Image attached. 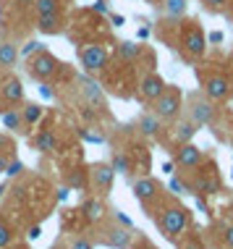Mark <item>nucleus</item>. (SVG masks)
I'll return each instance as SVG.
<instances>
[{
	"label": "nucleus",
	"instance_id": "8",
	"mask_svg": "<svg viewBox=\"0 0 233 249\" xmlns=\"http://www.w3.org/2000/svg\"><path fill=\"white\" fill-rule=\"evenodd\" d=\"M134 236L131 228H126L116 220H100L97 223V233H92L95 244H102V247H110V249H129L134 244Z\"/></svg>",
	"mask_w": 233,
	"mask_h": 249
},
{
	"label": "nucleus",
	"instance_id": "6",
	"mask_svg": "<svg viewBox=\"0 0 233 249\" xmlns=\"http://www.w3.org/2000/svg\"><path fill=\"white\" fill-rule=\"evenodd\" d=\"M63 69H66V63H61V60L52 55L50 50H45V48L37 50L34 55L26 58V73H29L34 82H39V84H42V82L52 84L63 73Z\"/></svg>",
	"mask_w": 233,
	"mask_h": 249
},
{
	"label": "nucleus",
	"instance_id": "14",
	"mask_svg": "<svg viewBox=\"0 0 233 249\" xmlns=\"http://www.w3.org/2000/svg\"><path fill=\"white\" fill-rule=\"evenodd\" d=\"M21 103H24V82L13 71H5V76L0 79V107H11Z\"/></svg>",
	"mask_w": 233,
	"mask_h": 249
},
{
	"label": "nucleus",
	"instance_id": "27",
	"mask_svg": "<svg viewBox=\"0 0 233 249\" xmlns=\"http://www.w3.org/2000/svg\"><path fill=\"white\" fill-rule=\"evenodd\" d=\"M86 181H89V168H86V165L66 173V186H68V189H84Z\"/></svg>",
	"mask_w": 233,
	"mask_h": 249
},
{
	"label": "nucleus",
	"instance_id": "17",
	"mask_svg": "<svg viewBox=\"0 0 233 249\" xmlns=\"http://www.w3.org/2000/svg\"><path fill=\"white\" fill-rule=\"evenodd\" d=\"M170 139H173V144H186V142H191V139L197 137V131H199V124L197 121H191L186 113H181L176 121H170Z\"/></svg>",
	"mask_w": 233,
	"mask_h": 249
},
{
	"label": "nucleus",
	"instance_id": "39",
	"mask_svg": "<svg viewBox=\"0 0 233 249\" xmlns=\"http://www.w3.org/2000/svg\"><path fill=\"white\" fill-rule=\"evenodd\" d=\"M11 241V228L8 226H0V247H5Z\"/></svg>",
	"mask_w": 233,
	"mask_h": 249
},
{
	"label": "nucleus",
	"instance_id": "10",
	"mask_svg": "<svg viewBox=\"0 0 233 249\" xmlns=\"http://www.w3.org/2000/svg\"><path fill=\"white\" fill-rule=\"evenodd\" d=\"M183 113L191 121H197L199 126H210V124H215V121H217V103H212V100L199 89V92H191V95H189Z\"/></svg>",
	"mask_w": 233,
	"mask_h": 249
},
{
	"label": "nucleus",
	"instance_id": "7",
	"mask_svg": "<svg viewBox=\"0 0 233 249\" xmlns=\"http://www.w3.org/2000/svg\"><path fill=\"white\" fill-rule=\"evenodd\" d=\"M76 55H79V63H82L84 73H102L105 69L110 66V50L105 48L100 39H92V42H79L76 48Z\"/></svg>",
	"mask_w": 233,
	"mask_h": 249
},
{
	"label": "nucleus",
	"instance_id": "33",
	"mask_svg": "<svg viewBox=\"0 0 233 249\" xmlns=\"http://www.w3.org/2000/svg\"><path fill=\"white\" fill-rule=\"evenodd\" d=\"M13 150H16L13 139L5 137V134H0V155H13Z\"/></svg>",
	"mask_w": 233,
	"mask_h": 249
},
{
	"label": "nucleus",
	"instance_id": "47",
	"mask_svg": "<svg viewBox=\"0 0 233 249\" xmlns=\"http://www.w3.org/2000/svg\"><path fill=\"white\" fill-rule=\"evenodd\" d=\"M231 178H233V171H231Z\"/></svg>",
	"mask_w": 233,
	"mask_h": 249
},
{
	"label": "nucleus",
	"instance_id": "30",
	"mask_svg": "<svg viewBox=\"0 0 233 249\" xmlns=\"http://www.w3.org/2000/svg\"><path fill=\"white\" fill-rule=\"evenodd\" d=\"M68 249H95V239H92V233H86V236H74Z\"/></svg>",
	"mask_w": 233,
	"mask_h": 249
},
{
	"label": "nucleus",
	"instance_id": "20",
	"mask_svg": "<svg viewBox=\"0 0 233 249\" xmlns=\"http://www.w3.org/2000/svg\"><path fill=\"white\" fill-rule=\"evenodd\" d=\"M32 147H34L37 152H58L61 150V139H58V131L55 129H39L34 137H32Z\"/></svg>",
	"mask_w": 233,
	"mask_h": 249
},
{
	"label": "nucleus",
	"instance_id": "31",
	"mask_svg": "<svg viewBox=\"0 0 233 249\" xmlns=\"http://www.w3.org/2000/svg\"><path fill=\"white\" fill-rule=\"evenodd\" d=\"M37 50H42V42H39V39H29L24 48H18V55H21V60H26L29 55H34Z\"/></svg>",
	"mask_w": 233,
	"mask_h": 249
},
{
	"label": "nucleus",
	"instance_id": "42",
	"mask_svg": "<svg viewBox=\"0 0 233 249\" xmlns=\"http://www.w3.org/2000/svg\"><path fill=\"white\" fill-rule=\"evenodd\" d=\"M225 16H228V21L233 24V0H231V3H228V11H225Z\"/></svg>",
	"mask_w": 233,
	"mask_h": 249
},
{
	"label": "nucleus",
	"instance_id": "25",
	"mask_svg": "<svg viewBox=\"0 0 233 249\" xmlns=\"http://www.w3.org/2000/svg\"><path fill=\"white\" fill-rule=\"evenodd\" d=\"M186 8H189V0H160V11L165 18H183Z\"/></svg>",
	"mask_w": 233,
	"mask_h": 249
},
{
	"label": "nucleus",
	"instance_id": "32",
	"mask_svg": "<svg viewBox=\"0 0 233 249\" xmlns=\"http://www.w3.org/2000/svg\"><path fill=\"white\" fill-rule=\"evenodd\" d=\"M176 244H178V249H204L202 239H197V236H189V239H178Z\"/></svg>",
	"mask_w": 233,
	"mask_h": 249
},
{
	"label": "nucleus",
	"instance_id": "16",
	"mask_svg": "<svg viewBox=\"0 0 233 249\" xmlns=\"http://www.w3.org/2000/svg\"><path fill=\"white\" fill-rule=\"evenodd\" d=\"M34 26L39 35H63L68 29V13H42V16H34Z\"/></svg>",
	"mask_w": 233,
	"mask_h": 249
},
{
	"label": "nucleus",
	"instance_id": "36",
	"mask_svg": "<svg viewBox=\"0 0 233 249\" xmlns=\"http://www.w3.org/2000/svg\"><path fill=\"white\" fill-rule=\"evenodd\" d=\"M110 215H113V220H116V223H121V226H126V228H134V223H131V218H126L123 213H118V210H110Z\"/></svg>",
	"mask_w": 233,
	"mask_h": 249
},
{
	"label": "nucleus",
	"instance_id": "28",
	"mask_svg": "<svg viewBox=\"0 0 233 249\" xmlns=\"http://www.w3.org/2000/svg\"><path fill=\"white\" fill-rule=\"evenodd\" d=\"M42 113H45V107H39L37 103H21V116L26 121V126H37L39 124V118H42Z\"/></svg>",
	"mask_w": 233,
	"mask_h": 249
},
{
	"label": "nucleus",
	"instance_id": "3",
	"mask_svg": "<svg viewBox=\"0 0 233 249\" xmlns=\"http://www.w3.org/2000/svg\"><path fill=\"white\" fill-rule=\"evenodd\" d=\"M189 173H191V178L186 181V189H189V194L194 192L197 197H212V194L220 192L223 181H220V173H217L215 160L204 158L202 163H199L194 171H189Z\"/></svg>",
	"mask_w": 233,
	"mask_h": 249
},
{
	"label": "nucleus",
	"instance_id": "9",
	"mask_svg": "<svg viewBox=\"0 0 233 249\" xmlns=\"http://www.w3.org/2000/svg\"><path fill=\"white\" fill-rule=\"evenodd\" d=\"M152 113L160 118V121H165V124H170V121H176L178 116L183 113V92L178 89V87H165L163 92H160V97L155 100L152 105H147Z\"/></svg>",
	"mask_w": 233,
	"mask_h": 249
},
{
	"label": "nucleus",
	"instance_id": "12",
	"mask_svg": "<svg viewBox=\"0 0 233 249\" xmlns=\"http://www.w3.org/2000/svg\"><path fill=\"white\" fill-rule=\"evenodd\" d=\"M165 87H168V84H165V79L160 76L155 69L142 71V73H139V79H136V97H139V103L152 105L160 97V92H163Z\"/></svg>",
	"mask_w": 233,
	"mask_h": 249
},
{
	"label": "nucleus",
	"instance_id": "26",
	"mask_svg": "<svg viewBox=\"0 0 233 249\" xmlns=\"http://www.w3.org/2000/svg\"><path fill=\"white\" fill-rule=\"evenodd\" d=\"M32 8H34V16H42V13H66V0H34Z\"/></svg>",
	"mask_w": 233,
	"mask_h": 249
},
{
	"label": "nucleus",
	"instance_id": "29",
	"mask_svg": "<svg viewBox=\"0 0 233 249\" xmlns=\"http://www.w3.org/2000/svg\"><path fill=\"white\" fill-rule=\"evenodd\" d=\"M199 3H202V8L207 13H225L231 0H199Z\"/></svg>",
	"mask_w": 233,
	"mask_h": 249
},
{
	"label": "nucleus",
	"instance_id": "44",
	"mask_svg": "<svg viewBox=\"0 0 233 249\" xmlns=\"http://www.w3.org/2000/svg\"><path fill=\"white\" fill-rule=\"evenodd\" d=\"M228 69H231V73H233V50H231V55H228Z\"/></svg>",
	"mask_w": 233,
	"mask_h": 249
},
{
	"label": "nucleus",
	"instance_id": "23",
	"mask_svg": "<svg viewBox=\"0 0 233 249\" xmlns=\"http://www.w3.org/2000/svg\"><path fill=\"white\" fill-rule=\"evenodd\" d=\"M82 215H84V220L86 223H92V226H97L100 220H105V215H108V207H105V202H102V197H86L84 199V207H82Z\"/></svg>",
	"mask_w": 233,
	"mask_h": 249
},
{
	"label": "nucleus",
	"instance_id": "41",
	"mask_svg": "<svg viewBox=\"0 0 233 249\" xmlns=\"http://www.w3.org/2000/svg\"><path fill=\"white\" fill-rule=\"evenodd\" d=\"M39 236V226H32L29 228V239H37Z\"/></svg>",
	"mask_w": 233,
	"mask_h": 249
},
{
	"label": "nucleus",
	"instance_id": "19",
	"mask_svg": "<svg viewBox=\"0 0 233 249\" xmlns=\"http://www.w3.org/2000/svg\"><path fill=\"white\" fill-rule=\"evenodd\" d=\"M0 121H3V129H8L11 134H26L29 126L21 116V105H11V107H0Z\"/></svg>",
	"mask_w": 233,
	"mask_h": 249
},
{
	"label": "nucleus",
	"instance_id": "2",
	"mask_svg": "<svg viewBox=\"0 0 233 249\" xmlns=\"http://www.w3.org/2000/svg\"><path fill=\"white\" fill-rule=\"evenodd\" d=\"M152 218H155L157 231L168 241L183 239V233L189 231V226H191V210L176 199H163V205L157 207V213L152 215Z\"/></svg>",
	"mask_w": 233,
	"mask_h": 249
},
{
	"label": "nucleus",
	"instance_id": "1",
	"mask_svg": "<svg viewBox=\"0 0 233 249\" xmlns=\"http://www.w3.org/2000/svg\"><path fill=\"white\" fill-rule=\"evenodd\" d=\"M165 24L170 26L176 35H170V45L176 48L181 55L189 60H202L207 55V37H204V29L199 24V18H163Z\"/></svg>",
	"mask_w": 233,
	"mask_h": 249
},
{
	"label": "nucleus",
	"instance_id": "37",
	"mask_svg": "<svg viewBox=\"0 0 233 249\" xmlns=\"http://www.w3.org/2000/svg\"><path fill=\"white\" fill-rule=\"evenodd\" d=\"M39 95H42L45 100H52V97H55V89H52V84H50V82H42V84H39Z\"/></svg>",
	"mask_w": 233,
	"mask_h": 249
},
{
	"label": "nucleus",
	"instance_id": "4",
	"mask_svg": "<svg viewBox=\"0 0 233 249\" xmlns=\"http://www.w3.org/2000/svg\"><path fill=\"white\" fill-rule=\"evenodd\" d=\"M199 87L212 103H225L233 95V79L231 73H225L223 69H199Z\"/></svg>",
	"mask_w": 233,
	"mask_h": 249
},
{
	"label": "nucleus",
	"instance_id": "13",
	"mask_svg": "<svg viewBox=\"0 0 233 249\" xmlns=\"http://www.w3.org/2000/svg\"><path fill=\"white\" fill-rule=\"evenodd\" d=\"M113 181H116V171H113L110 163L100 160V163L89 165V184H92V189H95L97 197H108L110 189H113Z\"/></svg>",
	"mask_w": 233,
	"mask_h": 249
},
{
	"label": "nucleus",
	"instance_id": "38",
	"mask_svg": "<svg viewBox=\"0 0 233 249\" xmlns=\"http://www.w3.org/2000/svg\"><path fill=\"white\" fill-rule=\"evenodd\" d=\"M129 249H155V247H152L144 236H134V244H131Z\"/></svg>",
	"mask_w": 233,
	"mask_h": 249
},
{
	"label": "nucleus",
	"instance_id": "34",
	"mask_svg": "<svg viewBox=\"0 0 233 249\" xmlns=\"http://www.w3.org/2000/svg\"><path fill=\"white\" fill-rule=\"evenodd\" d=\"M220 241L225 249H233V226H225L223 233H220Z\"/></svg>",
	"mask_w": 233,
	"mask_h": 249
},
{
	"label": "nucleus",
	"instance_id": "35",
	"mask_svg": "<svg viewBox=\"0 0 233 249\" xmlns=\"http://www.w3.org/2000/svg\"><path fill=\"white\" fill-rule=\"evenodd\" d=\"M5 173H8V176H18V173H24V163L13 158L11 163H8V168H5Z\"/></svg>",
	"mask_w": 233,
	"mask_h": 249
},
{
	"label": "nucleus",
	"instance_id": "43",
	"mask_svg": "<svg viewBox=\"0 0 233 249\" xmlns=\"http://www.w3.org/2000/svg\"><path fill=\"white\" fill-rule=\"evenodd\" d=\"M228 139H231V144H233V118L228 121Z\"/></svg>",
	"mask_w": 233,
	"mask_h": 249
},
{
	"label": "nucleus",
	"instance_id": "46",
	"mask_svg": "<svg viewBox=\"0 0 233 249\" xmlns=\"http://www.w3.org/2000/svg\"><path fill=\"white\" fill-rule=\"evenodd\" d=\"M3 192H5V184H0V197H3Z\"/></svg>",
	"mask_w": 233,
	"mask_h": 249
},
{
	"label": "nucleus",
	"instance_id": "5",
	"mask_svg": "<svg viewBox=\"0 0 233 249\" xmlns=\"http://www.w3.org/2000/svg\"><path fill=\"white\" fill-rule=\"evenodd\" d=\"M74 87L79 89V97H82V103L86 107H92L97 116H110L105 89H102V84H100L92 73H76V76H74Z\"/></svg>",
	"mask_w": 233,
	"mask_h": 249
},
{
	"label": "nucleus",
	"instance_id": "15",
	"mask_svg": "<svg viewBox=\"0 0 233 249\" xmlns=\"http://www.w3.org/2000/svg\"><path fill=\"white\" fill-rule=\"evenodd\" d=\"M204 160V152L199 150L194 142H186V144H178L176 150H173V165L181 168V171H194V168Z\"/></svg>",
	"mask_w": 233,
	"mask_h": 249
},
{
	"label": "nucleus",
	"instance_id": "45",
	"mask_svg": "<svg viewBox=\"0 0 233 249\" xmlns=\"http://www.w3.org/2000/svg\"><path fill=\"white\" fill-rule=\"evenodd\" d=\"M11 3V0H0V8H5V5H8Z\"/></svg>",
	"mask_w": 233,
	"mask_h": 249
},
{
	"label": "nucleus",
	"instance_id": "11",
	"mask_svg": "<svg viewBox=\"0 0 233 249\" xmlns=\"http://www.w3.org/2000/svg\"><path fill=\"white\" fill-rule=\"evenodd\" d=\"M134 197L142 202V207L147 210V215H155L157 207L163 205V186L160 181H155L152 176H139L134 178Z\"/></svg>",
	"mask_w": 233,
	"mask_h": 249
},
{
	"label": "nucleus",
	"instance_id": "24",
	"mask_svg": "<svg viewBox=\"0 0 233 249\" xmlns=\"http://www.w3.org/2000/svg\"><path fill=\"white\" fill-rule=\"evenodd\" d=\"M110 165H113V171L121 173V176H126V178H131V173H134V160H131V155L123 152V150H116V152H113Z\"/></svg>",
	"mask_w": 233,
	"mask_h": 249
},
{
	"label": "nucleus",
	"instance_id": "40",
	"mask_svg": "<svg viewBox=\"0 0 233 249\" xmlns=\"http://www.w3.org/2000/svg\"><path fill=\"white\" fill-rule=\"evenodd\" d=\"M108 18L113 21V26H123V21H126V18H123V16H118V13H108Z\"/></svg>",
	"mask_w": 233,
	"mask_h": 249
},
{
	"label": "nucleus",
	"instance_id": "18",
	"mask_svg": "<svg viewBox=\"0 0 233 249\" xmlns=\"http://www.w3.org/2000/svg\"><path fill=\"white\" fill-rule=\"evenodd\" d=\"M136 131L142 134L144 139H160L165 134V121H160L152 110H144V113H139V118H136Z\"/></svg>",
	"mask_w": 233,
	"mask_h": 249
},
{
	"label": "nucleus",
	"instance_id": "22",
	"mask_svg": "<svg viewBox=\"0 0 233 249\" xmlns=\"http://www.w3.org/2000/svg\"><path fill=\"white\" fill-rule=\"evenodd\" d=\"M116 60L118 63H136L142 55H147V50H144L142 42H129V39H123V42L116 45Z\"/></svg>",
	"mask_w": 233,
	"mask_h": 249
},
{
	"label": "nucleus",
	"instance_id": "21",
	"mask_svg": "<svg viewBox=\"0 0 233 249\" xmlns=\"http://www.w3.org/2000/svg\"><path fill=\"white\" fill-rule=\"evenodd\" d=\"M18 45L11 37H0V71H13L18 66Z\"/></svg>",
	"mask_w": 233,
	"mask_h": 249
}]
</instances>
